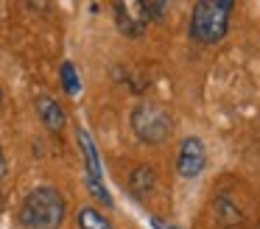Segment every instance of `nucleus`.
I'll return each instance as SVG.
<instances>
[{"label": "nucleus", "mask_w": 260, "mask_h": 229, "mask_svg": "<svg viewBox=\"0 0 260 229\" xmlns=\"http://www.w3.org/2000/svg\"><path fill=\"white\" fill-rule=\"evenodd\" d=\"M132 9H137V11H140L143 22H148V20L159 22V20L165 17V11H168V3H135Z\"/></svg>", "instance_id": "nucleus-11"}, {"label": "nucleus", "mask_w": 260, "mask_h": 229, "mask_svg": "<svg viewBox=\"0 0 260 229\" xmlns=\"http://www.w3.org/2000/svg\"><path fill=\"white\" fill-rule=\"evenodd\" d=\"M79 229H112V223L95 207H81L79 210Z\"/></svg>", "instance_id": "nucleus-9"}, {"label": "nucleus", "mask_w": 260, "mask_h": 229, "mask_svg": "<svg viewBox=\"0 0 260 229\" xmlns=\"http://www.w3.org/2000/svg\"><path fill=\"white\" fill-rule=\"evenodd\" d=\"M154 187H157V176H154V171L148 165H137L135 171H132V176H129L132 195H135L137 201H146L148 195L154 193Z\"/></svg>", "instance_id": "nucleus-7"}, {"label": "nucleus", "mask_w": 260, "mask_h": 229, "mask_svg": "<svg viewBox=\"0 0 260 229\" xmlns=\"http://www.w3.org/2000/svg\"><path fill=\"white\" fill-rule=\"evenodd\" d=\"M207 165V148L199 137H185L179 143V154H176V171L182 179H196Z\"/></svg>", "instance_id": "nucleus-4"}, {"label": "nucleus", "mask_w": 260, "mask_h": 229, "mask_svg": "<svg viewBox=\"0 0 260 229\" xmlns=\"http://www.w3.org/2000/svg\"><path fill=\"white\" fill-rule=\"evenodd\" d=\"M59 81H62V87L68 95H79L81 78H79V73H76L73 61H62V67H59Z\"/></svg>", "instance_id": "nucleus-10"}, {"label": "nucleus", "mask_w": 260, "mask_h": 229, "mask_svg": "<svg viewBox=\"0 0 260 229\" xmlns=\"http://www.w3.org/2000/svg\"><path fill=\"white\" fill-rule=\"evenodd\" d=\"M235 9L232 0H202L190 11V39L199 45H215L230 31V14Z\"/></svg>", "instance_id": "nucleus-2"}, {"label": "nucleus", "mask_w": 260, "mask_h": 229, "mask_svg": "<svg viewBox=\"0 0 260 229\" xmlns=\"http://www.w3.org/2000/svg\"><path fill=\"white\" fill-rule=\"evenodd\" d=\"M132 132L137 134L140 143L148 145H159L171 137V117L165 115L162 106H154V104H137L132 109Z\"/></svg>", "instance_id": "nucleus-3"}, {"label": "nucleus", "mask_w": 260, "mask_h": 229, "mask_svg": "<svg viewBox=\"0 0 260 229\" xmlns=\"http://www.w3.org/2000/svg\"><path fill=\"white\" fill-rule=\"evenodd\" d=\"M112 11H115V22H118V31L120 34H126V37H132V39H140L143 37L146 22L137 20V17H132L129 14V6H126V3H115Z\"/></svg>", "instance_id": "nucleus-8"}, {"label": "nucleus", "mask_w": 260, "mask_h": 229, "mask_svg": "<svg viewBox=\"0 0 260 229\" xmlns=\"http://www.w3.org/2000/svg\"><path fill=\"white\" fill-rule=\"evenodd\" d=\"M64 199L53 187H34L20 204V223L25 229H59L64 221Z\"/></svg>", "instance_id": "nucleus-1"}, {"label": "nucleus", "mask_w": 260, "mask_h": 229, "mask_svg": "<svg viewBox=\"0 0 260 229\" xmlns=\"http://www.w3.org/2000/svg\"><path fill=\"white\" fill-rule=\"evenodd\" d=\"M34 106H37V115H40L42 126H45L48 132H62L64 128V112L51 95H40Z\"/></svg>", "instance_id": "nucleus-5"}, {"label": "nucleus", "mask_w": 260, "mask_h": 229, "mask_svg": "<svg viewBox=\"0 0 260 229\" xmlns=\"http://www.w3.org/2000/svg\"><path fill=\"white\" fill-rule=\"evenodd\" d=\"M0 204H3V190H0Z\"/></svg>", "instance_id": "nucleus-15"}, {"label": "nucleus", "mask_w": 260, "mask_h": 229, "mask_svg": "<svg viewBox=\"0 0 260 229\" xmlns=\"http://www.w3.org/2000/svg\"><path fill=\"white\" fill-rule=\"evenodd\" d=\"M6 173V159H3V151H0V176Z\"/></svg>", "instance_id": "nucleus-13"}, {"label": "nucleus", "mask_w": 260, "mask_h": 229, "mask_svg": "<svg viewBox=\"0 0 260 229\" xmlns=\"http://www.w3.org/2000/svg\"><path fill=\"white\" fill-rule=\"evenodd\" d=\"M0 109H3V89H0Z\"/></svg>", "instance_id": "nucleus-14"}, {"label": "nucleus", "mask_w": 260, "mask_h": 229, "mask_svg": "<svg viewBox=\"0 0 260 229\" xmlns=\"http://www.w3.org/2000/svg\"><path fill=\"white\" fill-rule=\"evenodd\" d=\"M76 137H79L81 154H84L87 179H92V182H104V173H101V162H98V148H95V143H92L90 132H87V128H76Z\"/></svg>", "instance_id": "nucleus-6"}, {"label": "nucleus", "mask_w": 260, "mask_h": 229, "mask_svg": "<svg viewBox=\"0 0 260 229\" xmlns=\"http://www.w3.org/2000/svg\"><path fill=\"white\" fill-rule=\"evenodd\" d=\"M151 226H154V229H179V226H168V223H165L162 218H157V215L151 218Z\"/></svg>", "instance_id": "nucleus-12"}]
</instances>
